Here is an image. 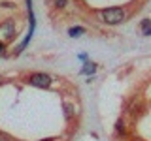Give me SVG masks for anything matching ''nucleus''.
Masks as SVG:
<instances>
[{
	"mask_svg": "<svg viewBox=\"0 0 151 141\" xmlns=\"http://www.w3.org/2000/svg\"><path fill=\"white\" fill-rule=\"evenodd\" d=\"M100 19L108 25H117V23H121L125 19V11L119 8H108L100 13Z\"/></svg>",
	"mask_w": 151,
	"mask_h": 141,
	"instance_id": "f257e3e1",
	"label": "nucleus"
},
{
	"mask_svg": "<svg viewBox=\"0 0 151 141\" xmlns=\"http://www.w3.org/2000/svg\"><path fill=\"white\" fill-rule=\"evenodd\" d=\"M30 85H34V87H40V88H47L51 85V77L45 73H34L30 77Z\"/></svg>",
	"mask_w": 151,
	"mask_h": 141,
	"instance_id": "f03ea898",
	"label": "nucleus"
},
{
	"mask_svg": "<svg viewBox=\"0 0 151 141\" xmlns=\"http://www.w3.org/2000/svg\"><path fill=\"white\" fill-rule=\"evenodd\" d=\"M0 36L4 38V40H12L13 36H15V25H13L12 21H8V23H4L2 26H0Z\"/></svg>",
	"mask_w": 151,
	"mask_h": 141,
	"instance_id": "7ed1b4c3",
	"label": "nucleus"
},
{
	"mask_svg": "<svg viewBox=\"0 0 151 141\" xmlns=\"http://www.w3.org/2000/svg\"><path fill=\"white\" fill-rule=\"evenodd\" d=\"M83 32H85V28H81V26H74V28H70V30H68V34L70 36H79V34H83Z\"/></svg>",
	"mask_w": 151,
	"mask_h": 141,
	"instance_id": "20e7f679",
	"label": "nucleus"
},
{
	"mask_svg": "<svg viewBox=\"0 0 151 141\" xmlns=\"http://www.w3.org/2000/svg\"><path fill=\"white\" fill-rule=\"evenodd\" d=\"M64 109H66V119H72V117H74V107L70 105V103H66Z\"/></svg>",
	"mask_w": 151,
	"mask_h": 141,
	"instance_id": "39448f33",
	"label": "nucleus"
},
{
	"mask_svg": "<svg viewBox=\"0 0 151 141\" xmlns=\"http://www.w3.org/2000/svg\"><path fill=\"white\" fill-rule=\"evenodd\" d=\"M94 70H96V66H94V64H85L83 73H94Z\"/></svg>",
	"mask_w": 151,
	"mask_h": 141,
	"instance_id": "423d86ee",
	"label": "nucleus"
},
{
	"mask_svg": "<svg viewBox=\"0 0 151 141\" xmlns=\"http://www.w3.org/2000/svg\"><path fill=\"white\" fill-rule=\"evenodd\" d=\"M142 26H144V34H145V36H149V34H151V28H149V21H147V19L142 23Z\"/></svg>",
	"mask_w": 151,
	"mask_h": 141,
	"instance_id": "0eeeda50",
	"label": "nucleus"
},
{
	"mask_svg": "<svg viewBox=\"0 0 151 141\" xmlns=\"http://www.w3.org/2000/svg\"><path fill=\"white\" fill-rule=\"evenodd\" d=\"M117 132H121V134H123V132H125V124H123L121 120L117 122Z\"/></svg>",
	"mask_w": 151,
	"mask_h": 141,
	"instance_id": "6e6552de",
	"label": "nucleus"
},
{
	"mask_svg": "<svg viewBox=\"0 0 151 141\" xmlns=\"http://www.w3.org/2000/svg\"><path fill=\"white\" fill-rule=\"evenodd\" d=\"M2 49H4V45H2V43H0V53H2Z\"/></svg>",
	"mask_w": 151,
	"mask_h": 141,
	"instance_id": "1a4fd4ad",
	"label": "nucleus"
},
{
	"mask_svg": "<svg viewBox=\"0 0 151 141\" xmlns=\"http://www.w3.org/2000/svg\"><path fill=\"white\" fill-rule=\"evenodd\" d=\"M42 141H53V139H42Z\"/></svg>",
	"mask_w": 151,
	"mask_h": 141,
	"instance_id": "9d476101",
	"label": "nucleus"
}]
</instances>
